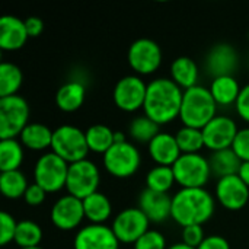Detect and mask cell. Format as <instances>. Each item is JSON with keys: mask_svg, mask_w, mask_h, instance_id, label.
Listing matches in <instances>:
<instances>
[{"mask_svg": "<svg viewBox=\"0 0 249 249\" xmlns=\"http://www.w3.org/2000/svg\"><path fill=\"white\" fill-rule=\"evenodd\" d=\"M232 149L242 162H249V127L239 128Z\"/></svg>", "mask_w": 249, "mask_h": 249, "instance_id": "cell-38", "label": "cell"}, {"mask_svg": "<svg viewBox=\"0 0 249 249\" xmlns=\"http://www.w3.org/2000/svg\"><path fill=\"white\" fill-rule=\"evenodd\" d=\"M42 241V229L41 226L34 220H20L18 222L16 233L13 242L18 245V248H32L39 247Z\"/></svg>", "mask_w": 249, "mask_h": 249, "instance_id": "cell-32", "label": "cell"}, {"mask_svg": "<svg viewBox=\"0 0 249 249\" xmlns=\"http://www.w3.org/2000/svg\"><path fill=\"white\" fill-rule=\"evenodd\" d=\"M16 228H18V222L15 220V217L7 212H1L0 213V245L1 247H6L7 244L13 242Z\"/></svg>", "mask_w": 249, "mask_h": 249, "instance_id": "cell-36", "label": "cell"}, {"mask_svg": "<svg viewBox=\"0 0 249 249\" xmlns=\"http://www.w3.org/2000/svg\"><path fill=\"white\" fill-rule=\"evenodd\" d=\"M239 177H241V179L247 184L249 187V162H242V165H241V169H239V174H238Z\"/></svg>", "mask_w": 249, "mask_h": 249, "instance_id": "cell-43", "label": "cell"}, {"mask_svg": "<svg viewBox=\"0 0 249 249\" xmlns=\"http://www.w3.org/2000/svg\"><path fill=\"white\" fill-rule=\"evenodd\" d=\"M45 197H47V191L44 188H41L38 184L32 182V184H29V187H28V190H26V193L23 196V200H25L26 204L35 207V206L42 204L45 201Z\"/></svg>", "mask_w": 249, "mask_h": 249, "instance_id": "cell-39", "label": "cell"}, {"mask_svg": "<svg viewBox=\"0 0 249 249\" xmlns=\"http://www.w3.org/2000/svg\"><path fill=\"white\" fill-rule=\"evenodd\" d=\"M53 131L48 125L42 123H29L20 133L19 142L23 147L35 152H41L45 149H51Z\"/></svg>", "mask_w": 249, "mask_h": 249, "instance_id": "cell-23", "label": "cell"}, {"mask_svg": "<svg viewBox=\"0 0 249 249\" xmlns=\"http://www.w3.org/2000/svg\"><path fill=\"white\" fill-rule=\"evenodd\" d=\"M82 201H83L85 219H88L90 223L105 225V222L111 217L112 204L105 194L96 191Z\"/></svg>", "mask_w": 249, "mask_h": 249, "instance_id": "cell-26", "label": "cell"}, {"mask_svg": "<svg viewBox=\"0 0 249 249\" xmlns=\"http://www.w3.org/2000/svg\"><path fill=\"white\" fill-rule=\"evenodd\" d=\"M159 124H156L153 120L149 117L139 115L131 120L128 124V136L136 142V143H150L158 134H159Z\"/></svg>", "mask_w": 249, "mask_h": 249, "instance_id": "cell-31", "label": "cell"}, {"mask_svg": "<svg viewBox=\"0 0 249 249\" xmlns=\"http://www.w3.org/2000/svg\"><path fill=\"white\" fill-rule=\"evenodd\" d=\"M25 26L29 38H36L42 34L44 31V22L38 16H29L25 19Z\"/></svg>", "mask_w": 249, "mask_h": 249, "instance_id": "cell-42", "label": "cell"}, {"mask_svg": "<svg viewBox=\"0 0 249 249\" xmlns=\"http://www.w3.org/2000/svg\"><path fill=\"white\" fill-rule=\"evenodd\" d=\"M29 35L26 32L25 20L13 15H4L0 19V48L4 51L20 50Z\"/></svg>", "mask_w": 249, "mask_h": 249, "instance_id": "cell-19", "label": "cell"}, {"mask_svg": "<svg viewBox=\"0 0 249 249\" xmlns=\"http://www.w3.org/2000/svg\"><path fill=\"white\" fill-rule=\"evenodd\" d=\"M25 158L23 146L16 139L0 142V171H18Z\"/></svg>", "mask_w": 249, "mask_h": 249, "instance_id": "cell-28", "label": "cell"}, {"mask_svg": "<svg viewBox=\"0 0 249 249\" xmlns=\"http://www.w3.org/2000/svg\"><path fill=\"white\" fill-rule=\"evenodd\" d=\"M174 184H177V181L172 166L155 165L146 175V188L152 191L168 193Z\"/></svg>", "mask_w": 249, "mask_h": 249, "instance_id": "cell-33", "label": "cell"}, {"mask_svg": "<svg viewBox=\"0 0 249 249\" xmlns=\"http://www.w3.org/2000/svg\"><path fill=\"white\" fill-rule=\"evenodd\" d=\"M147 92V83L139 74H127L121 77L112 90V99L117 108L124 112H136L143 109Z\"/></svg>", "mask_w": 249, "mask_h": 249, "instance_id": "cell-12", "label": "cell"}, {"mask_svg": "<svg viewBox=\"0 0 249 249\" xmlns=\"http://www.w3.org/2000/svg\"><path fill=\"white\" fill-rule=\"evenodd\" d=\"M51 152L60 156L69 165L86 159L89 153V147H88L85 131L70 124L57 127L53 131Z\"/></svg>", "mask_w": 249, "mask_h": 249, "instance_id": "cell-4", "label": "cell"}, {"mask_svg": "<svg viewBox=\"0 0 249 249\" xmlns=\"http://www.w3.org/2000/svg\"><path fill=\"white\" fill-rule=\"evenodd\" d=\"M74 249H120V241L111 226L89 223L77 231L73 239Z\"/></svg>", "mask_w": 249, "mask_h": 249, "instance_id": "cell-16", "label": "cell"}, {"mask_svg": "<svg viewBox=\"0 0 249 249\" xmlns=\"http://www.w3.org/2000/svg\"><path fill=\"white\" fill-rule=\"evenodd\" d=\"M214 198L226 210H242L249 201V187L239 175L220 178L214 188Z\"/></svg>", "mask_w": 249, "mask_h": 249, "instance_id": "cell-14", "label": "cell"}, {"mask_svg": "<svg viewBox=\"0 0 249 249\" xmlns=\"http://www.w3.org/2000/svg\"><path fill=\"white\" fill-rule=\"evenodd\" d=\"M235 109L236 114L249 124V83H247L245 86H242L241 93L238 96V101L235 104Z\"/></svg>", "mask_w": 249, "mask_h": 249, "instance_id": "cell-40", "label": "cell"}, {"mask_svg": "<svg viewBox=\"0 0 249 249\" xmlns=\"http://www.w3.org/2000/svg\"><path fill=\"white\" fill-rule=\"evenodd\" d=\"M139 209L146 214L150 223H162L171 217L172 197L168 193L144 188L139 196Z\"/></svg>", "mask_w": 249, "mask_h": 249, "instance_id": "cell-18", "label": "cell"}, {"mask_svg": "<svg viewBox=\"0 0 249 249\" xmlns=\"http://www.w3.org/2000/svg\"><path fill=\"white\" fill-rule=\"evenodd\" d=\"M209 162H210L212 175L217 177L219 179L231 175H238L242 165V160L238 158V155L233 152L232 147L212 152Z\"/></svg>", "mask_w": 249, "mask_h": 249, "instance_id": "cell-25", "label": "cell"}, {"mask_svg": "<svg viewBox=\"0 0 249 249\" xmlns=\"http://www.w3.org/2000/svg\"><path fill=\"white\" fill-rule=\"evenodd\" d=\"M69 163L53 152L42 153L34 166V182L48 193L66 188Z\"/></svg>", "mask_w": 249, "mask_h": 249, "instance_id": "cell-6", "label": "cell"}, {"mask_svg": "<svg viewBox=\"0 0 249 249\" xmlns=\"http://www.w3.org/2000/svg\"><path fill=\"white\" fill-rule=\"evenodd\" d=\"M171 79L184 90L191 89L198 85L200 70L197 63L187 55L175 58L171 64Z\"/></svg>", "mask_w": 249, "mask_h": 249, "instance_id": "cell-22", "label": "cell"}, {"mask_svg": "<svg viewBox=\"0 0 249 249\" xmlns=\"http://www.w3.org/2000/svg\"><path fill=\"white\" fill-rule=\"evenodd\" d=\"M168 249H196V248H191V247H188V245H185L184 242H178V244H174V245H171Z\"/></svg>", "mask_w": 249, "mask_h": 249, "instance_id": "cell-45", "label": "cell"}, {"mask_svg": "<svg viewBox=\"0 0 249 249\" xmlns=\"http://www.w3.org/2000/svg\"><path fill=\"white\" fill-rule=\"evenodd\" d=\"M204 146L212 152L232 147L239 131L236 121L228 115H216L203 130Z\"/></svg>", "mask_w": 249, "mask_h": 249, "instance_id": "cell-13", "label": "cell"}, {"mask_svg": "<svg viewBox=\"0 0 249 249\" xmlns=\"http://www.w3.org/2000/svg\"><path fill=\"white\" fill-rule=\"evenodd\" d=\"M209 89L217 107H229L236 104L242 88L239 86V82L235 79V76H219L212 80Z\"/></svg>", "mask_w": 249, "mask_h": 249, "instance_id": "cell-24", "label": "cell"}, {"mask_svg": "<svg viewBox=\"0 0 249 249\" xmlns=\"http://www.w3.org/2000/svg\"><path fill=\"white\" fill-rule=\"evenodd\" d=\"M184 98L181 89L171 77H158L147 83L143 114L156 124H168L179 117Z\"/></svg>", "mask_w": 249, "mask_h": 249, "instance_id": "cell-1", "label": "cell"}, {"mask_svg": "<svg viewBox=\"0 0 249 249\" xmlns=\"http://www.w3.org/2000/svg\"><path fill=\"white\" fill-rule=\"evenodd\" d=\"M197 249H231V244L222 235H210L201 242Z\"/></svg>", "mask_w": 249, "mask_h": 249, "instance_id": "cell-41", "label": "cell"}, {"mask_svg": "<svg viewBox=\"0 0 249 249\" xmlns=\"http://www.w3.org/2000/svg\"><path fill=\"white\" fill-rule=\"evenodd\" d=\"M177 142L182 153H200L204 146L203 131L191 127H181L177 134Z\"/></svg>", "mask_w": 249, "mask_h": 249, "instance_id": "cell-34", "label": "cell"}, {"mask_svg": "<svg viewBox=\"0 0 249 249\" xmlns=\"http://www.w3.org/2000/svg\"><path fill=\"white\" fill-rule=\"evenodd\" d=\"M29 184L23 172L7 171L0 174V191L9 200H18L25 196Z\"/></svg>", "mask_w": 249, "mask_h": 249, "instance_id": "cell-30", "label": "cell"}, {"mask_svg": "<svg viewBox=\"0 0 249 249\" xmlns=\"http://www.w3.org/2000/svg\"><path fill=\"white\" fill-rule=\"evenodd\" d=\"M86 98V86L82 80H69L55 92V105L64 112L77 111Z\"/></svg>", "mask_w": 249, "mask_h": 249, "instance_id": "cell-21", "label": "cell"}, {"mask_svg": "<svg viewBox=\"0 0 249 249\" xmlns=\"http://www.w3.org/2000/svg\"><path fill=\"white\" fill-rule=\"evenodd\" d=\"M114 140H115V143H124V142H128V140H127V136H125V133H124V131H115V134H114Z\"/></svg>", "mask_w": 249, "mask_h": 249, "instance_id": "cell-44", "label": "cell"}, {"mask_svg": "<svg viewBox=\"0 0 249 249\" xmlns=\"http://www.w3.org/2000/svg\"><path fill=\"white\" fill-rule=\"evenodd\" d=\"M101 182L99 168L89 159H83L69 165V174L66 181L67 194L85 200L90 194L98 191Z\"/></svg>", "mask_w": 249, "mask_h": 249, "instance_id": "cell-9", "label": "cell"}, {"mask_svg": "<svg viewBox=\"0 0 249 249\" xmlns=\"http://www.w3.org/2000/svg\"><path fill=\"white\" fill-rule=\"evenodd\" d=\"M20 249H44L42 247H32V248H20Z\"/></svg>", "mask_w": 249, "mask_h": 249, "instance_id": "cell-46", "label": "cell"}, {"mask_svg": "<svg viewBox=\"0 0 249 249\" xmlns=\"http://www.w3.org/2000/svg\"><path fill=\"white\" fill-rule=\"evenodd\" d=\"M51 223L60 231H73L85 219L83 201L70 194L55 200L50 212Z\"/></svg>", "mask_w": 249, "mask_h": 249, "instance_id": "cell-15", "label": "cell"}, {"mask_svg": "<svg viewBox=\"0 0 249 249\" xmlns=\"http://www.w3.org/2000/svg\"><path fill=\"white\" fill-rule=\"evenodd\" d=\"M23 83L22 70L10 61H3L0 64V98L18 95Z\"/></svg>", "mask_w": 249, "mask_h": 249, "instance_id": "cell-29", "label": "cell"}, {"mask_svg": "<svg viewBox=\"0 0 249 249\" xmlns=\"http://www.w3.org/2000/svg\"><path fill=\"white\" fill-rule=\"evenodd\" d=\"M238 53L235 47L226 42H219L210 48L206 55V69L209 74L214 77L219 76H233L238 67Z\"/></svg>", "mask_w": 249, "mask_h": 249, "instance_id": "cell-17", "label": "cell"}, {"mask_svg": "<svg viewBox=\"0 0 249 249\" xmlns=\"http://www.w3.org/2000/svg\"><path fill=\"white\" fill-rule=\"evenodd\" d=\"M128 64L139 76L155 73L162 64V48L150 38H139L128 47Z\"/></svg>", "mask_w": 249, "mask_h": 249, "instance_id": "cell-11", "label": "cell"}, {"mask_svg": "<svg viewBox=\"0 0 249 249\" xmlns=\"http://www.w3.org/2000/svg\"><path fill=\"white\" fill-rule=\"evenodd\" d=\"M85 134H86V142H88L89 152L101 153L102 156L115 143V140H114L115 131L111 127L105 125V124H93V125L86 128Z\"/></svg>", "mask_w": 249, "mask_h": 249, "instance_id": "cell-27", "label": "cell"}, {"mask_svg": "<svg viewBox=\"0 0 249 249\" xmlns=\"http://www.w3.org/2000/svg\"><path fill=\"white\" fill-rule=\"evenodd\" d=\"M216 210V198L206 188H181L172 196L171 217L182 228L204 225Z\"/></svg>", "mask_w": 249, "mask_h": 249, "instance_id": "cell-2", "label": "cell"}, {"mask_svg": "<svg viewBox=\"0 0 249 249\" xmlns=\"http://www.w3.org/2000/svg\"><path fill=\"white\" fill-rule=\"evenodd\" d=\"M169 247L166 245V238L163 233L159 231L150 229L147 231L134 245L133 249H168Z\"/></svg>", "mask_w": 249, "mask_h": 249, "instance_id": "cell-35", "label": "cell"}, {"mask_svg": "<svg viewBox=\"0 0 249 249\" xmlns=\"http://www.w3.org/2000/svg\"><path fill=\"white\" fill-rule=\"evenodd\" d=\"M107 172L115 178H130L133 177L140 165L142 155L137 146L131 142L114 143V146L102 158Z\"/></svg>", "mask_w": 249, "mask_h": 249, "instance_id": "cell-8", "label": "cell"}, {"mask_svg": "<svg viewBox=\"0 0 249 249\" xmlns=\"http://www.w3.org/2000/svg\"><path fill=\"white\" fill-rule=\"evenodd\" d=\"M172 169L181 188H204L212 177L210 162L201 153H182Z\"/></svg>", "mask_w": 249, "mask_h": 249, "instance_id": "cell-5", "label": "cell"}, {"mask_svg": "<svg viewBox=\"0 0 249 249\" xmlns=\"http://www.w3.org/2000/svg\"><path fill=\"white\" fill-rule=\"evenodd\" d=\"M149 155L156 165L172 166L179 156L182 155L177 137L171 133L160 131L149 144H147Z\"/></svg>", "mask_w": 249, "mask_h": 249, "instance_id": "cell-20", "label": "cell"}, {"mask_svg": "<svg viewBox=\"0 0 249 249\" xmlns=\"http://www.w3.org/2000/svg\"><path fill=\"white\" fill-rule=\"evenodd\" d=\"M217 115V104L210 93V89L197 85L184 90L179 120L184 127L203 130Z\"/></svg>", "mask_w": 249, "mask_h": 249, "instance_id": "cell-3", "label": "cell"}, {"mask_svg": "<svg viewBox=\"0 0 249 249\" xmlns=\"http://www.w3.org/2000/svg\"><path fill=\"white\" fill-rule=\"evenodd\" d=\"M150 220L139 207H128L121 210L112 220L111 229L120 244L134 245L147 231H150Z\"/></svg>", "mask_w": 249, "mask_h": 249, "instance_id": "cell-10", "label": "cell"}, {"mask_svg": "<svg viewBox=\"0 0 249 249\" xmlns=\"http://www.w3.org/2000/svg\"><path fill=\"white\" fill-rule=\"evenodd\" d=\"M206 239L204 229L201 225H191L187 228H182V242L191 248H198L201 242Z\"/></svg>", "mask_w": 249, "mask_h": 249, "instance_id": "cell-37", "label": "cell"}, {"mask_svg": "<svg viewBox=\"0 0 249 249\" xmlns=\"http://www.w3.org/2000/svg\"><path fill=\"white\" fill-rule=\"evenodd\" d=\"M29 124V105L20 95L0 98V139H15Z\"/></svg>", "mask_w": 249, "mask_h": 249, "instance_id": "cell-7", "label": "cell"}]
</instances>
